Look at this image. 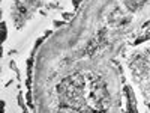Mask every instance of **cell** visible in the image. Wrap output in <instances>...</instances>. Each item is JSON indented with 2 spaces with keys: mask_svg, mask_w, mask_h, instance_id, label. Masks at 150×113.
<instances>
[{
  "mask_svg": "<svg viewBox=\"0 0 150 113\" xmlns=\"http://www.w3.org/2000/svg\"><path fill=\"white\" fill-rule=\"evenodd\" d=\"M84 79L86 75L77 74L62 83L60 91L66 104L78 110L92 109L93 113L104 110V107L107 106L104 104L105 94L101 89V84L98 82H93L95 80L93 75H90V80H84Z\"/></svg>",
  "mask_w": 150,
  "mask_h": 113,
  "instance_id": "obj_1",
  "label": "cell"
}]
</instances>
